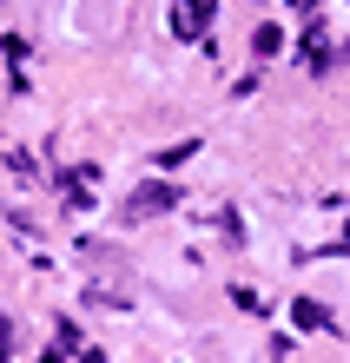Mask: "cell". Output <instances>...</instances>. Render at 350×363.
<instances>
[{
    "mask_svg": "<svg viewBox=\"0 0 350 363\" xmlns=\"http://www.w3.org/2000/svg\"><path fill=\"white\" fill-rule=\"evenodd\" d=\"M165 205H172V185H139L133 199H126V218L139 225V218H152V211H165Z\"/></svg>",
    "mask_w": 350,
    "mask_h": 363,
    "instance_id": "cell-1",
    "label": "cell"
}]
</instances>
